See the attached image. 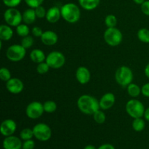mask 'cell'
Segmentation results:
<instances>
[{
  "label": "cell",
  "instance_id": "19",
  "mask_svg": "<svg viewBox=\"0 0 149 149\" xmlns=\"http://www.w3.org/2000/svg\"><path fill=\"white\" fill-rule=\"evenodd\" d=\"M13 36V31L10 26L1 25L0 26V39L1 41H9Z\"/></svg>",
  "mask_w": 149,
  "mask_h": 149
},
{
  "label": "cell",
  "instance_id": "15",
  "mask_svg": "<svg viewBox=\"0 0 149 149\" xmlns=\"http://www.w3.org/2000/svg\"><path fill=\"white\" fill-rule=\"evenodd\" d=\"M90 72L87 68L84 66H80L77 68L76 71V78L77 81L81 84H85L88 83L90 80Z\"/></svg>",
  "mask_w": 149,
  "mask_h": 149
},
{
  "label": "cell",
  "instance_id": "2",
  "mask_svg": "<svg viewBox=\"0 0 149 149\" xmlns=\"http://www.w3.org/2000/svg\"><path fill=\"white\" fill-rule=\"evenodd\" d=\"M61 17L69 23L78 22L81 16V12L77 5L74 3H67L61 9Z\"/></svg>",
  "mask_w": 149,
  "mask_h": 149
},
{
  "label": "cell",
  "instance_id": "42",
  "mask_svg": "<svg viewBox=\"0 0 149 149\" xmlns=\"http://www.w3.org/2000/svg\"><path fill=\"white\" fill-rule=\"evenodd\" d=\"M144 72H145L146 76V77L149 79V63L147 64L146 66L145 70H144Z\"/></svg>",
  "mask_w": 149,
  "mask_h": 149
},
{
  "label": "cell",
  "instance_id": "30",
  "mask_svg": "<svg viewBox=\"0 0 149 149\" xmlns=\"http://www.w3.org/2000/svg\"><path fill=\"white\" fill-rule=\"evenodd\" d=\"M11 78V73H10V70L7 69V68H4V67L0 69V79H1V80L7 82Z\"/></svg>",
  "mask_w": 149,
  "mask_h": 149
},
{
  "label": "cell",
  "instance_id": "18",
  "mask_svg": "<svg viewBox=\"0 0 149 149\" xmlns=\"http://www.w3.org/2000/svg\"><path fill=\"white\" fill-rule=\"evenodd\" d=\"M30 58L31 60L33 63H36L39 64L40 63H42L45 61H46L47 57L45 56V52L42 49H34L31 52Z\"/></svg>",
  "mask_w": 149,
  "mask_h": 149
},
{
  "label": "cell",
  "instance_id": "31",
  "mask_svg": "<svg viewBox=\"0 0 149 149\" xmlns=\"http://www.w3.org/2000/svg\"><path fill=\"white\" fill-rule=\"evenodd\" d=\"M20 45L25 47L26 49L31 47L33 45V39L31 36H26L25 37H23V39L21 40V44Z\"/></svg>",
  "mask_w": 149,
  "mask_h": 149
},
{
  "label": "cell",
  "instance_id": "10",
  "mask_svg": "<svg viewBox=\"0 0 149 149\" xmlns=\"http://www.w3.org/2000/svg\"><path fill=\"white\" fill-rule=\"evenodd\" d=\"M45 112L43 104L39 101H33L29 103L26 109V114L29 118L36 119L41 117Z\"/></svg>",
  "mask_w": 149,
  "mask_h": 149
},
{
  "label": "cell",
  "instance_id": "5",
  "mask_svg": "<svg viewBox=\"0 0 149 149\" xmlns=\"http://www.w3.org/2000/svg\"><path fill=\"white\" fill-rule=\"evenodd\" d=\"M104 40L109 46L116 47L120 45L122 41V33L116 28H108L103 34Z\"/></svg>",
  "mask_w": 149,
  "mask_h": 149
},
{
  "label": "cell",
  "instance_id": "25",
  "mask_svg": "<svg viewBox=\"0 0 149 149\" xmlns=\"http://www.w3.org/2000/svg\"><path fill=\"white\" fill-rule=\"evenodd\" d=\"M16 32H17V33L20 36L25 37L26 36H29L30 30H29V28L27 24H26V23H23V24L20 23V25H18L16 27Z\"/></svg>",
  "mask_w": 149,
  "mask_h": 149
},
{
  "label": "cell",
  "instance_id": "34",
  "mask_svg": "<svg viewBox=\"0 0 149 149\" xmlns=\"http://www.w3.org/2000/svg\"><path fill=\"white\" fill-rule=\"evenodd\" d=\"M35 13H36V17L39 18H43V17H46L47 11L45 7H42V5L35 8Z\"/></svg>",
  "mask_w": 149,
  "mask_h": 149
},
{
  "label": "cell",
  "instance_id": "7",
  "mask_svg": "<svg viewBox=\"0 0 149 149\" xmlns=\"http://www.w3.org/2000/svg\"><path fill=\"white\" fill-rule=\"evenodd\" d=\"M26 54V49L21 45H13L9 47L6 52V56L13 62L20 61L25 58Z\"/></svg>",
  "mask_w": 149,
  "mask_h": 149
},
{
  "label": "cell",
  "instance_id": "43",
  "mask_svg": "<svg viewBox=\"0 0 149 149\" xmlns=\"http://www.w3.org/2000/svg\"><path fill=\"white\" fill-rule=\"evenodd\" d=\"M134 1V2L135 3H136L137 4H142L144 2V1H146V0H133Z\"/></svg>",
  "mask_w": 149,
  "mask_h": 149
},
{
  "label": "cell",
  "instance_id": "4",
  "mask_svg": "<svg viewBox=\"0 0 149 149\" xmlns=\"http://www.w3.org/2000/svg\"><path fill=\"white\" fill-rule=\"evenodd\" d=\"M115 79L119 85L126 87L132 83L133 79V73L129 67L122 65L116 70L115 73Z\"/></svg>",
  "mask_w": 149,
  "mask_h": 149
},
{
  "label": "cell",
  "instance_id": "17",
  "mask_svg": "<svg viewBox=\"0 0 149 149\" xmlns=\"http://www.w3.org/2000/svg\"><path fill=\"white\" fill-rule=\"evenodd\" d=\"M61 17V11L58 7H52L47 11L46 19L49 23H55Z\"/></svg>",
  "mask_w": 149,
  "mask_h": 149
},
{
  "label": "cell",
  "instance_id": "37",
  "mask_svg": "<svg viewBox=\"0 0 149 149\" xmlns=\"http://www.w3.org/2000/svg\"><path fill=\"white\" fill-rule=\"evenodd\" d=\"M141 10L146 15L149 16V0L145 1L141 4Z\"/></svg>",
  "mask_w": 149,
  "mask_h": 149
},
{
  "label": "cell",
  "instance_id": "29",
  "mask_svg": "<svg viewBox=\"0 0 149 149\" xmlns=\"http://www.w3.org/2000/svg\"><path fill=\"white\" fill-rule=\"evenodd\" d=\"M20 138L23 141H28V140H31L34 135H33V129H29V128H25L23 130L20 132Z\"/></svg>",
  "mask_w": 149,
  "mask_h": 149
},
{
  "label": "cell",
  "instance_id": "11",
  "mask_svg": "<svg viewBox=\"0 0 149 149\" xmlns=\"http://www.w3.org/2000/svg\"><path fill=\"white\" fill-rule=\"evenodd\" d=\"M6 88L12 94H19L24 89V84L20 79L11 78L6 82Z\"/></svg>",
  "mask_w": 149,
  "mask_h": 149
},
{
  "label": "cell",
  "instance_id": "40",
  "mask_svg": "<svg viewBox=\"0 0 149 149\" xmlns=\"http://www.w3.org/2000/svg\"><path fill=\"white\" fill-rule=\"evenodd\" d=\"M97 149H115L114 147L111 144H103V145L100 146Z\"/></svg>",
  "mask_w": 149,
  "mask_h": 149
},
{
  "label": "cell",
  "instance_id": "16",
  "mask_svg": "<svg viewBox=\"0 0 149 149\" xmlns=\"http://www.w3.org/2000/svg\"><path fill=\"white\" fill-rule=\"evenodd\" d=\"M41 40L44 45L52 46L58 42V36L57 33L52 31H46L42 33L41 36Z\"/></svg>",
  "mask_w": 149,
  "mask_h": 149
},
{
  "label": "cell",
  "instance_id": "21",
  "mask_svg": "<svg viewBox=\"0 0 149 149\" xmlns=\"http://www.w3.org/2000/svg\"><path fill=\"white\" fill-rule=\"evenodd\" d=\"M80 6L86 10H93L98 6L100 0H79Z\"/></svg>",
  "mask_w": 149,
  "mask_h": 149
},
{
  "label": "cell",
  "instance_id": "38",
  "mask_svg": "<svg viewBox=\"0 0 149 149\" xmlns=\"http://www.w3.org/2000/svg\"><path fill=\"white\" fill-rule=\"evenodd\" d=\"M31 32L32 33H33V36H36V37H41L42 33H43V31H42V30L39 27V26H34V27L32 29Z\"/></svg>",
  "mask_w": 149,
  "mask_h": 149
},
{
  "label": "cell",
  "instance_id": "36",
  "mask_svg": "<svg viewBox=\"0 0 149 149\" xmlns=\"http://www.w3.org/2000/svg\"><path fill=\"white\" fill-rule=\"evenodd\" d=\"M35 147V143L34 141L31 140H28V141H25V142L23 143V146L22 149H33Z\"/></svg>",
  "mask_w": 149,
  "mask_h": 149
},
{
  "label": "cell",
  "instance_id": "26",
  "mask_svg": "<svg viewBox=\"0 0 149 149\" xmlns=\"http://www.w3.org/2000/svg\"><path fill=\"white\" fill-rule=\"evenodd\" d=\"M43 106L45 112H47V113H53L57 110V107H58L56 103L52 100H47L45 102Z\"/></svg>",
  "mask_w": 149,
  "mask_h": 149
},
{
  "label": "cell",
  "instance_id": "32",
  "mask_svg": "<svg viewBox=\"0 0 149 149\" xmlns=\"http://www.w3.org/2000/svg\"><path fill=\"white\" fill-rule=\"evenodd\" d=\"M49 68L50 67L46 62H42L38 64L37 67H36V71L39 74H45L49 71Z\"/></svg>",
  "mask_w": 149,
  "mask_h": 149
},
{
  "label": "cell",
  "instance_id": "35",
  "mask_svg": "<svg viewBox=\"0 0 149 149\" xmlns=\"http://www.w3.org/2000/svg\"><path fill=\"white\" fill-rule=\"evenodd\" d=\"M22 0H3V2L8 7H15L20 4Z\"/></svg>",
  "mask_w": 149,
  "mask_h": 149
},
{
  "label": "cell",
  "instance_id": "20",
  "mask_svg": "<svg viewBox=\"0 0 149 149\" xmlns=\"http://www.w3.org/2000/svg\"><path fill=\"white\" fill-rule=\"evenodd\" d=\"M36 13H35V9L30 8L25 10L23 14V21L24 23L27 25L32 24L35 21L36 18Z\"/></svg>",
  "mask_w": 149,
  "mask_h": 149
},
{
  "label": "cell",
  "instance_id": "22",
  "mask_svg": "<svg viewBox=\"0 0 149 149\" xmlns=\"http://www.w3.org/2000/svg\"><path fill=\"white\" fill-rule=\"evenodd\" d=\"M127 93L130 96L132 97H136L141 93V88L136 84L131 83L127 86Z\"/></svg>",
  "mask_w": 149,
  "mask_h": 149
},
{
  "label": "cell",
  "instance_id": "39",
  "mask_svg": "<svg viewBox=\"0 0 149 149\" xmlns=\"http://www.w3.org/2000/svg\"><path fill=\"white\" fill-rule=\"evenodd\" d=\"M141 93L145 97H149V82L143 85L142 88H141Z\"/></svg>",
  "mask_w": 149,
  "mask_h": 149
},
{
  "label": "cell",
  "instance_id": "1",
  "mask_svg": "<svg viewBox=\"0 0 149 149\" xmlns=\"http://www.w3.org/2000/svg\"><path fill=\"white\" fill-rule=\"evenodd\" d=\"M77 106L80 111L87 115H93L95 112L100 109L98 100L90 95L80 96L77 100Z\"/></svg>",
  "mask_w": 149,
  "mask_h": 149
},
{
  "label": "cell",
  "instance_id": "44",
  "mask_svg": "<svg viewBox=\"0 0 149 149\" xmlns=\"http://www.w3.org/2000/svg\"><path fill=\"white\" fill-rule=\"evenodd\" d=\"M84 149H96L95 147L94 146H92V145H88L87 146L84 147Z\"/></svg>",
  "mask_w": 149,
  "mask_h": 149
},
{
  "label": "cell",
  "instance_id": "8",
  "mask_svg": "<svg viewBox=\"0 0 149 149\" xmlns=\"http://www.w3.org/2000/svg\"><path fill=\"white\" fill-rule=\"evenodd\" d=\"M45 62L49 65L51 68L58 69L63 66L65 63V58L62 52L58 51H52L48 54Z\"/></svg>",
  "mask_w": 149,
  "mask_h": 149
},
{
  "label": "cell",
  "instance_id": "28",
  "mask_svg": "<svg viewBox=\"0 0 149 149\" xmlns=\"http://www.w3.org/2000/svg\"><path fill=\"white\" fill-rule=\"evenodd\" d=\"M105 24L108 28L116 27L117 24V19L113 15H108L105 18Z\"/></svg>",
  "mask_w": 149,
  "mask_h": 149
},
{
  "label": "cell",
  "instance_id": "24",
  "mask_svg": "<svg viewBox=\"0 0 149 149\" xmlns=\"http://www.w3.org/2000/svg\"><path fill=\"white\" fill-rule=\"evenodd\" d=\"M138 39L143 43H149V30L146 28L140 29L137 33Z\"/></svg>",
  "mask_w": 149,
  "mask_h": 149
},
{
  "label": "cell",
  "instance_id": "27",
  "mask_svg": "<svg viewBox=\"0 0 149 149\" xmlns=\"http://www.w3.org/2000/svg\"><path fill=\"white\" fill-rule=\"evenodd\" d=\"M93 119L95 122L97 124H103L106 119V114L103 111H100V109L93 113Z\"/></svg>",
  "mask_w": 149,
  "mask_h": 149
},
{
  "label": "cell",
  "instance_id": "33",
  "mask_svg": "<svg viewBox=\"0 0 149 149\" xmlns=\"http://www.w3.org/2000/svg\"><path fill=\"white\" fill-rule=\"evenodd\" d=\"M25 1L29 7H30L31 8L35 9L39 6L42 5L44 0H25Z\"/></svg>",
  "mask_w": 149,
  "mask_h": 149
},
{
  "label": "cell",
  "instance_id": "41",
  "mask_svg": "<svg viewBox=\"0 0 149 149\" xmlns=\"http://www.w3.org/2000/svg\"><path fill=\"white\" fill-rule=\"evenodd\" d=\"M144 117H145L146 120L149 122V107L146 109L145 113H144Z\"/></svg>",
  "mask_w": 149,
  "mask_h": 149
},
{
  "label": "cell",
  "instance_id": "3",
  "mask_svg": "<svg viewBox=\"0 0 149 149\" xmlns=\"http://www.w3.org/2000/svg\"><path fill=\"white\" fill-rule=\"evenodd\" d=\"M127 113L133 119L141 118L144 116L145 107L143 103L137 99H131L127 101L125 106Z\"/></svg>",
  "mask_w": 149,
  "mask_h": 149
},
{
  "label": "cell",
  "instance_id": "6",
  "mask_svg": "<svg viewBox=\"0 0 149 149\" xmlns=\"http://www.w3.org/2000/svg\"><path fill=\"white\" fill-rule=\"evenodd\" d=\"M4 19L9 26L17 27L23 21V15L15 7H10L4 12Z\"/></svg>",
  "mask_w": 149,
  "mask_h": 149
},
{
  "label": "cell",
  "instance_id": "13",
  "mask_svg": "<svg viewBox=\"0 0 149 149\" xmlns=\"http://www.w3.org/2000/svg\"><path fill=\"white\" fill-rule=\"evenodd\" d=\"M23 143L20 138L13 135L6 137L3 141V147L4 149H21Z\"/></svg>",
  "mask_w": 149,
  "mask_h": 149
},
{
  "label": "cell",
  "instance_id": "23",
  "mask_svg": "<svg viewBox=\"0 0 149 149\" xmlns=\"http://www.w3.org/2000/svg\"><path fill=\"white\" fill-rule=\"evenodd\" d=\"M132 128L136 132H141L145 129L146 122L142 118H136L134 119L132 122Z\"/></svg>",
  "mask_w": 149,
  "mask_h": 149
},
{
  "label": "cell",
  "instance_id": "12",
  "mask_svg": "<svg viewBox=\"0 0 149 149\" xmlns=\"http://www.w3.org/2000/svg\"><path fill=\"white\" fill-rule=\"evenodd\" d=\"M17 128V124L13 119H5L3 121L0 126V132L1 135L7 137L13 135Z\"/></svg>",
  "mask_w": 149,
  "mask_h": 149
},
{
  "label": "cell",
  "instance_id": "9",
  "mask_svg": "<svg viewBox=\"0 0 149 149\" xmlns=\"http://www.w3.org/2000/svg\"><path fill=\"white\" fill-rule=\"evenodd\" d=\"M33 135L37 140L40 141H47L52 136V130L45 123H39L33 128Z\"/></svg>",
  "mask_w": 149,
  "mask_h": 149
},
{
  "label": "cell",
  "instance_id": "14",
  "mask_svg": "<svg viewBox=\"0 0 149 149\" xmlns=\"http://www.w3.org/2000/svg\"><path fill=\"white\" fill-rule=\"evenodd\" d=\"M116 102L115 95L111 93H108L103 95L99 101L100 108L103 110H108L114 105Z\"/></svg>",
  "mask_w": 149,
  "mask_h": 149
}]
</instances>
